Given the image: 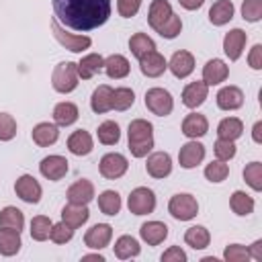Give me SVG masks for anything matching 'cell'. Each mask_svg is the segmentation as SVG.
I'll use <instances>...</instances> for the list:
<instances>
[{
    "label": "cell",
    "mask_w": 262,
    "mask_h": 262,
    "mask_svg": "<svg viewBox=\"0 0 262 262\" xmlns=\"http://www.w3.org/2000/svg\"><path fill=\"white\" fill-rule=\"evenodd\" d=\"M248 63H250L252 70H262V45H260V43H256V45L250 49Z\"/></svg>",
    "instance_id": "53"
},
{
    "label": "cell",
    "mask_w": 262,
    "mask_h": 262,
    "mask_svg": "<svg viewBox=\"0 0 262 262\" xmlns=\"http://www.w3.org/2000/svg\"><path fill=\"white\" fill-rule=\"evenodd\" d=\"M53 12L68 29L92 31L108 20L111 0H53Z\"/></svg>",
    "instance_id": "1"
},
{
    "label": "cell",
    "mask_w": 262,
    "mask_h": 262,
    "mask_svg": "<svg viewBox=\"0 0 262 262\" xmlns=\"http://www.w3.org/2000/svg\"><path fill=\"white\" fill-rule=\"evenodd\" d=\"M180 31H182V20H180V16H176V14H172V18L158 31L164 39H176L178 35H180Z\"/></svg>",
    "instance_id": "50"
},
{
    "label": "cell",
    "mask_w": 262,
    "mask_h": 262,
    "mask_svg": "<svg viewBox=\"0 0 262 262\" xmlns=\"http://www.w3.org/2000/svg\"><path fill=\"white\" fill-rule=\"evenodd\" d=\"M90 108H92L96 115H102V113L113 111V88H111L108 84H100V86L92 92Z\"/></svg>",
    "instance_id": "26"
},
{
    "label": "cell",
    "mask_w": 262,
    "mask_h": 262,
    "mask_svg": "<svg viewBox=\"0 0 262 262\" xmlns=\"http://www.w3.org/2000/svg\"><path fill=\"white\" fill-rule=\"evenodd\" d=\"M227 176H229V166L225 162H221V160H213L205 168V178L209 182H223Z\"/></svg>",
    "instance_id": "43"
},
{
    "label": "cell",
    "mask_w": 262,
    "mask_h": 262,
    "mask_svg": "<svg viewBox=\"0 0 262 262\" xmlns=\"http://www.w3.org/2000/svg\"><path fill=\"white\" fill-rule=\"evenodd\" d=\"M96 135H98V141H100V143H104V145H115V143H119V139H121V129H119V125H117L115 121H104V123L98 125Z\"/></svg>",
    "instance_id": "40"
},
{
    "label": "cell",
    "mask_w": 262,
    "mask_h": 262,
    "mask_svg": "<svg viewBox=\"0 0 262 262\" xmlns=\"http://www.w3.org/2000/svg\"><path fill=\"white\" fill-rule=\"evenodd\" d=\"M209 131V121L205 115H199V113H190L184 117L182 121V133L190 139H199L203 137L205 133Z\"/></svg>",
    "instance_id": "23"
},
{
    "label": "cell",
    "mask_w": 262,
    "mask_h": 262,
    "mask_svg": "<svg viewBox=\"0 0 262 262\" xmlns=\"http://www.w3.org/2000/svg\"><path fill=\"white\" fill-rule=\"evenodd\" d=\"M145 106H147V111H151L158 117H168L174 108V98L168 90L156 86L145 92Z\"/></svg>",
    "instance_id": "7"
},
{
    "label": "cell",
    "mask_w": 262,
    "mask_h": 262,
    "mask_svg": "<svg viewBox=\"0 0 262 262\" xmlns=\"http://www.w3.org/2000/svg\"><path fill=\"white\" fill-rule=\"evenodd\" d=\"M139 6H141V0H117V10H119V14L123 18L135 16Z\"/></svg>",
    "instance_id": "51"
},
{
    "label": "cell",
    "mask_w": 262,
    "mask_h": 262,
    "mask_svg": "<svg viewBox=\"0 0 262 262\" xmlns=\"http://www.w3.org/2000/svg\"><path fill=\"white\" fill-rule=\"evenodd\" d=\"M68 149L74 154V156H88L92 149H94V141H92V135L84 129H78L74 131L70 137H68Z\"/></svg>",
    "instance_id": "25"
},
{
    "label": "cell",
    "mask_w": 262,
    "mask_h": 262,
    "mask_svg": "<svg viewBox=\"0 0 262 262\" xmlns=\"http://www.w3.org/2000/svg\"><path fill=\"white\" fill-rule=\"evenodd\" d=\"M127 207L133 215H149L156 209V194L147 186H137L127 199Z\"/></svg>",
    "instance_id": "6"
},
{
    "label": "cell",
    "mask_w": 262,
    "mask_h": 262,
    "mask_svg": "<svg viewBox=\"0 0 262 262\" xmlns=\"http://www.w3.org/2000/svg\"><path fill=\"white\" fill-rule=\"evenodd\" d=\"M115 256L119 258V260H127V258H135V256H139V252H141V246H139V242L133 237V235H121L117 242H115Z\"/></svg>",
    "instance_id": "33"
},
{
    "label": "cell",
    "mask_w": 262,
    "mask_h": 262,
    "mask_svg": "<svg viewBox=\"0 0 262 262\" xmlns=\"http://www.w3.org/2000/svg\"><path fill=\"white\" fill-rule=\"evenodd\" d=\"M129 49H131V53L139 59V57H143L145 53L154 51V49H156V43H154V39L147 37L145 33H135V35L129 39Z\"/></svg>",
    "instance_id": "39"
},
{
    "label": "cell",
    "mask_w": 262,
    "mask_h": 262,
    "mask_svg": "<svg viewBox=\"0 0 262 262\" xmlns=\"http://www.w3.org/2000/svg\"><path fill=\"white\" fill-rule=\"evenodd\" d=\"M20 246H23L20 231L0 227V254L2 256H14L20 250Z\"/></svg>",
    "instance_id": "32"
},
{
    "label": "cell",
    "mask_w": 262,
    "mask_h": 262,
    "mask_svg": "<svg viewBox=\"0 0 262 262\" xmlns=\"http://www.w3.org/2000/svg\"><path fill=\"white\" fill-rule=\"evenodd\" d=\"M121 194L117 190H104L98 194V209L104 215H117L121 211Z\"/></svg>",
    "instance_id": "38"
},
{
    "label": "cell",
    "mask_w": 262,
    "mask_h": 262,
    "mask_svg": "<svg viewBox=\"0 0 262 262\" xmlns=\"http://www.w3.org/2000/svg\"><path fill=\"white\" fill-rule=\"evenodd\" d=\"M129 151L133 158H145L154 147V125L145 119H133L127 129Z\"/></svg>",
    "instance_id": "2"
},
{
    "label": "cell",
    "mask_w": 262,
    "mask_h": 262,
    "mask_svg": "<svg viewBox=\"0 0 262 262\" xmlns=\"http://www.w3.org/2000/svg\"><path fill=\"white\" fill-rule=\"evenodd\" d=\"M139 235L147 246H158L168 237V225L162 221H147L139 227Z\"/></svg>",
    "instance_id": "21"
},
{
    "label": "cell",
    "mask_w": 262,
    "mask_h": 262,
    "mask_svg": "<svg viewBox=\"0 0 262 262\" xmlns=\"http://www.w3.org/2000/svg\"><path fill=\"white\" fill-rule=\"evenodd\" d=\"M66 196H68V201L74 203V205H88V203L94 199V184H92L90 180H86V178L76 180V182L68 188Z\"/></svg>",
    "instance_id": "20"
},
{
    "label": "cell",
    "mask_w": 262,
    "mask_h": 262,
    "mask_svg": "<svg viewBox=\"0 0 262 262\" xmlns=\"http://www.w3.org/2000/svg\"><path fill=\"white\" fill-rule=\"evenodd\" d=\"M223 258L227 262H246L250 260V254H248V248L242 246V244H229L223 252Z\"/></svg>",
    "instance_id": "49"
},
{
    "label": "cell",
    "mask_w": 262,
    "mask_h": 262,
    "mask_svg": "<svg viewBox=\"0 0 262 262\" xmlns=\"http://www.w3.org/2000/svg\"><path fill=\"white\" fill-rule=\"evenodd\" d=\"M205 160V145L199 143L196 139H190L188 143H184L178 151V162L184 170H190V168H196L201 162Z\"/></svg>",
    "instance_id": "10"
},
{
    "label": "cell",
    "mask_w": 262,
    "mask_h": 262,
    "mask_svg": "<svg viewBox=\"0 0 262 262\" xmlns=\"http://www.w3.org/2000/svg\"><path fill=\"white\" fill-rule=\"evenodd\" d=\"M145 170H147V174L151 178H166V176H170V172H172V158H170V154H166V151L151 154L147 158V162H145Z\"/></svg>",
    "instance_id": "16"
},
{
    "label": "cell",
    "mask_w": 262,
    "mask_h": 262,
    "mask_svg": "<svg viewBox=\"0 0 262 262\" xmlns=\"http://www.w3.org/2000/svg\"><path fill=\"white\" fill-rule=\"evenodd\" d=\"M14 192H16V196H18L20 201H25V203H29V205H37V203L41 201L43 188H41V184L37 182L35 176L23 174V176H18L16 182H14Z\"/></svg>",
    "instance_id": "9"
},
{
    "label": "cell",
    "mask_w": 262,
    "mask_h": 262,
    "mask_svg": "<svg viewBox=\"0 0 262 262\" xmlns=\"http://www.w3.org/2000/svg\"><path fill=\"white\" fill-rule=\"evenodd\" d=\"M139 70L147 78H158L168 70V61H166V57L162 53H158L154 49V51L145 53L143 57H139Z\"/></svg>",
    "instance_id": "14"
},
{
    "label": "cell",
    "mask_w": 262,
    "mask_h": 262,
    "mask_svg": "<svg viewBox=\"0 0 262 262\" xmlns=\"http://www.w3.org/2000/svg\"><path fill=\"white\" fill-rule=\"evenodd\" d=\"M51 31H53V37L72 53H82L84 49H88L92 45V39L86 37V35H74V33H68L63 25H59L57 18H51Z\"/></svg>",
    "instance_id": "4"
},
{
    "label": "cell",
    "mask_w": 262,
    "mask_h": 262,
    "mask_svg": "<svg viewBox=\"0 0 262 262\" xmlns=\"http://www.w3.org/2000/svg\"><path fill=\"white\" fill-rule=\"evenodd\" d=\"M31 137H33V141H35L39 147H49V145H53V143L57 141L59 129H57V125H53V123H39V125L33 127Z\"/></svg>",
    "instance_id": "29"
},
{
    "label": "cell",
    "mask_w": 262,
    "mask_h": 262,
    "mask_svg": "<svg viewBox=\"0 0 262 262\" xmlns=\"http://www.w3.org/2000/svg\"><path fill=\"white\" fill-rule=\"evenodd\" d=\"M244 104V92L237 86H223L217 92V106L221 111H235Z\"/></svg>",
    "instance_id": "22"
},
{
    "label": "cell",
    "mask_w": 262,
    "mask_h": 262,
    "mask_svg": "<svg viewBox=\"0 0 262 262\" xmlns=\"http://www.w3.org/2000/svg\"><path fill=\"white\" fill-rule=\"evenodd\" d=\"M51 219L45 217V215H37L31 219V237L35 242H45L51 233Z\"/></svg>",
    "instance_id": "41"
},
{
    "label": "cell",
    "mask_w": 262,
    "mask_h": 262,
    "mask_svg": "<svg viewBox=\"0 0 262 262\" xmlns=\"http://www.w3.org/2000/svg\"><path fill=\"white\" fill-rule=\"evenodd\" d=\"M90 217V211L86 205H74V203H68L63 209H61V221L68 223L72 229H78L82 227Z\"/></svg>",
    "instance_id": "24"
},
{
    "label": "cell",
    "mask_w": 262,
    "mask_h": 262,
    "mask_svg": "<svg viewBox=\"0 0 262 262\" xmlns=\"http://www.w3.org/2000/svg\"><path fill=\"white\" fill-rule=\"evenodd\" d=\"M129 168V162L123 154H117V151H111V154H104L100 158V164H98V170L100 174L106 178V180H117L121 178Z\"/></svg>",
    "instance_id": "8"
},
{
    "label": "cell",
    "mask_w": 262,
    "mask_h": 262,
    "mask_svg": "<svg viewBox=\"0 0 262 262\" xmlns=\"http://www.w3.org/2000/svg\"><path fill=\"white\" fill-rule=\"evenodd\" d=\"M39 170L47 180H61L68 174V160L63 156H47L41 160Z\"/></svg>",
    "instance_id": "17"
},
{
    "label": "cell",
    "mask_w": 262,
    "mask_h": 262,
    "mask_svg": "<svg viewBox=\"0 0 262 262\" xmlns=\"http://www.w3.org/2000/svg\"><path fill=\"white\" fill-rule=\"evenodd\" d=\"M78 117H80V111H78V106L74 104V102H59V104H55V108H53V121H55V125H59V127H70V125H74L76 121H78Z\"/></svg>",
    "instance_id": "31"
},
{
    "label": "cell",
    "mask_w": 262,
    "mask_h": 262,
    "mask_svg": "<svg viewBox=\"0 0 262 262\" xmlns=\"http://www.w3.org/2000/svg\"><path fill=\"white\" fill-rule=\"evenodd\" d=\"M76 66H78V76H80L82 80H90L94 74H98V72L102 70L104 57H102L100 53H88V55H84Z\"/></svg>",
    "instance_id": "30"
},
{
    "label": "cell",
    "mask_w": 262,
    "mask_h": 262,
    "mask_svg": "<svg viewBox=\"0 0 262 262\" xmlns=\"http://www.w3.org/2000/svg\"><path fill=\"white\" fill-rule=\"evenodd\" d=\"M246 41H248V35L242 29H231L229 33H225V37H223V51L229 57V61H237L242 57Z\"/></svg>",
    "instance_id": "11"
},
{
    "label": "cell",
    "mask_w": 262,
    "mask_h": 262,
    "mask_svg": "<svg viewBox=\"0 0 262 262\" xmlns=\"http://www.w3.org/2000/svg\"><path fill=\"white\" fill-rule=\"evenodd\" d=\"M49 237H51V242H55V244H68V242L74 237V229H72L68 223L59 221V223H53V225H51Z\"/></svg>",
    "instance_id": "46"
},
{
    "label": "cell",
    "mask_w": 262,
    "mask_h": 262,
    "mask_svg": "<svg viewBox=\"0 0 262 262\" xmlns=\"http://www.w3.org/2000/svg\"><path fill=\"white\" fill-rule=\"evenodd\" d=\"M102 68H104V72H106V76L111 80H121L131 70L129 68V59L125 55H121V53H113V55L104 57V66Z\"/></svg>",
    "instance_id": "28"
},
{
    "label": "cell",
    "mask_w": 262,
    "mask_h": 262,
    "mask_svg": "<svg viewBox=\"0 0 262 262\" xmlns=\"http://www.w3.org/2000/svg\"><path fill=\"white\" fill-rule=\"evenodd\" d=\"M78 66L74 61H61L53 68L51 74V84L55 88V92L59 94H68L72 90H76L78 86Z\"/></svg>",
    "instance_id": "3"
},
{
    "label": "cell",
    "mask_w": 262,
    "mask_h": 262,
    "mask_svg": "<svg viewBox=\"0 0 262 262\" xmlns=\"http://www.w3.org/2000/svg\"><path fill=\"white\" fill-rule=\"evenodd\" d=\"M82 260H98V262H104V256H100V254H86V256H82Z\"/></svg>",
    "instance_id": "57"
},
{
    "label": "cell",
    "mask_w": 262,
    "mask_h": 262,
    "mask_svg": "<svg viewBox=\"0 0 262 262\" xmlns=\"http://www.w3.org/2000/svg\"><path fill=\"white\" fill-rule=\"evenodd\" d=\"M133 102H135V94L131 88L121 86V88L113 90V108L115 111H127L129 106H133Z\"/></svg>",
    "instance_id": "42"
},
{
    "label": "cell",
    "mask_w": 262,
    "mask_h": 262,
    "mask_svg": "<svg viewBox=\"0 0 262 262\" xmlns=\"http://www.w3.org/2000/svg\"><path fill=\"white\" fill-rule=\"evenodd\" d=\"M168 213L178 221H190L199 213V203L188 192H178L168 203Z\"/></svg>",
    "instance_id": "5"
},
{
    "label": "cell",
    "mask_w": 262,
    "mask_h": 262,
    "mask_svg": "<svg viewBox=\"0 0 262 262\" xmlns=\"http://www.w3.org/2000/svg\"><path fill=\"white\" fill-rule=\"evenodd\" d=\"M242 133H244V123H242L237 117H225V119H221L219 125H217V135H219L221 139H231V141H235L237 137H242Z\"/></svg>",
    "instance_id": "34"
},
{
    "label": "cell",
    "mask_w": 262,
    "mask_h": 262,
    "mask_svg": "<svg viewBox=\"0 0 262 262\" xmlns=\"http://www.w3.org/2000/svg\"><path fill=\"white\" fill-rule=\"evenodd\" d=\"M16 135V121L8 113H0V141H10Z\"/></svg>",
    "instance_id": "47"
},
{
    "label": "cell",
    "mask_w": 262,
    "mask_h": 262,
    "mask_svg": "<svg viewBox=\"0 0 262 262\" xmlns=\"http://www.w3.org/2000/svg\"><path fill=\"white\" fill-rule=\"evenodd\" d=\"M168 70L176 78H180V80L186 78V76H190L192 70H194V57H192V53L190 51H184V49L174 51V55L168 61Z\"/></svg>",
    "instance_id": "15"
},
{
    "label": "cell",
    "mask_w": 262,
    "mask_h": 262,
    "mask_svg": "<svg viewBox=\"0 0 262 262\" xmlns=\"http://www.w3.org/2000/svg\"><path fill=\"white\" fill-rule=\"evenodd\" d=\"M23 225H25V215H23L20 209L8 205V207H4V209L0 211V227H8V229L20 231Z\"/></svg>",
    "instance_id": "37"
},
{
    "label": "cell",
    "mask_w": 262,
    "mask_h": 262,
    "mask_svg": "<svg viewBox=\"0 0 262 262\" xmlns=\"http://www.w3.org/2000/svg\"><path fill=\"white\" fill-rule=\"evenodd\" d=\"M184 242L194 250H205L209 246V242H211V233L203 225H192V227H188L184 231Z\"/></svg>",
    "instance_id": "35"
},
{
    "label": "cell",
    "mask_w": 262,
    "mask_h": 262,
    "mask_svg": "<svg viewBox=\"0 0 262 262\" xmlns=\"http://www.w3.org/2000/svg\"><path fill=\"white\" fill-rule=\"evenodd\" d=\"M215 156H217V160H221V162H229L233 156H235V143L231 141V139H217L215 141Z\"/></svg>",
    "instance_id": "48"
},
{
    "label": "cell",
    "mask_w": 262,
    "mask_h": 262,
    "mask_svg": "<svg viewBox=\"0 0 262 262\" xmlns=\"http://www.w3.org/2000/svg\"><path fill=\"white\" fill-rule=\"evenodd\" d=\"M242 16L248 23H258L262 18V0H244Z\"/></svg>",
    "instance_id": "45"
},
{
    "label": "cell",
    "mask_w": 262,
    "mask_h": 262,
    "mask_svg": "<svg viewBox=\"0 0 262 262\" xmlns=\"http://www.w3.org/2000/svg\"><path fill=\"white\" fill-rule=\"evenodd\" d=\"M162 262H186V252L180 246H172L162 254Z\"/></svg>",
    "instance_id": "52"
},
{
    "label": "cell",
    "mask_w": 262,
    "mask_h": 262,
    "mask_svg": "<svg viewBox=\"0 0 262 262\" xmlns=\"http://www.w3.org/2000/svg\"><path fill=\"white\" fill-rule=\"evenodd\" d=\"M229 207H231V211L235 215L246 217V215H250L254 211V199L244 190H235L231 194V199H229Z\"/></svg>",
    "instance_id": "36"
},
{
    "label": "cell",
    "mask_w": 262,
    "mask_h": 262,
    "mask_svg": "<svg viewBox=\"0 0 262 262\" xmlns=\"http://www.w3.org/2000/svg\"><path fill=\"white\" fill-rule=\"evenodd\" d=\"M111 237H113V227L108 223H96L86 231L84 244L90 250H102L111 244Z\"/></svg>",
    "instance_id": "12"
},
{
    "label": "cell",
    "mask_w": 262,
    "mask_h": 262,
    "mask_svg": "<svg viewBox=\"0 0 262 262\" xmlns=\"http://www.w3.org/2000/svg\"><path fill=\"white\" fill-rule=\"evenodd\" d=\"M207 94H209V86L203 80L190 82L182 90V104L188 106V108H196V106H201L205 102Z\"/></svg>",
    "instance_id": "18"
},
{
    "label": "cell",
    "mask_w": 262,
    "mask_h": 262,
    "mask_svg": "<svg viewBox=\"0 0 262 262\" xmlns=\"http://www.w3.org/2000/svg\"><path fill=\"white\" fill-rule=\"evenodd\" d=\"M233 12H235V8H233L231 0H217L209 8V20L215 27H223V25H227L233 18Z\"/></svg>",
    "instance_id": "27"
},
{
    "label": "cell",
    "mask_w": 262,
    "mask_h": 262,
    "mask_svg": "<svg viewBox=\"0 0 262 262\" xmlns=\"http://www.w3.org/2000/svg\"><path fill=\"white\" fill-rule=\"evenodd\" d=\"M227 76H229V68L225 66L223 59H217V57L215 59H209L205 63V68H203V82L207 86L221 84V82L227 80Z\"/></svg>",
    "instance_id": "19"
},
{
    "label": "cell",
    "mask_w": 262,
    "mask_h": 262,
    "mask_svg": "<svg viewBox=\"0 0 262 262\" xmlns=\"http://www.w3.org/2000/svg\"><path fill=\"white\" fill-rule=\"evenodd\" d=\"M248 254H250V258H254V260H262V239H256V242L248 248Z\"/></svg>",
    "instance_id": "54"
},
{
    "label": "cell",
    "mask_w": 262,
    "mask_h": 262,
    "mask_svg": "<svg viewBox=\"0 0 262 262\" xmlns=\"http://www.w3.org/2000/svg\"><path fill=\"white\" fill-rule=\"evenodd\" d=\"M262 123L258 121V123H254V129H252V139L256 141V143H262Z\"/></svg>",
    "instance_id": "56"
},
{
    "label": "cell",
    "mask_w": 262,
    "mask_h": 262,
    "mask_svg": "<svg viewBox=\"0 0 262 262\" xmlns=\"http://www.w3.org/2000/svg\"><path fill=\"white\" fill-rule=\"evenodd\" d=\"M244 180L250 184V188H254L256 192L262 190V164L260 162H250L244 168Z\"/></svg>",
    "instance_id": "44"
},
{
    "label": "cell",
    "mask_w": 262,
    "mask_h": 262,
    "mask_svg": "<svg viewBox=\"0 0 262 262\" xmlns=\"http://www.w3.org/2000/svg\"><path fill=\"white\" fill-rule=\"evenodd\" d=\"M172 14H174V10H172V6H170L168 0H151L149 12H147V23L158 33L172 18Z\"/></svg>",
    "instance_id": "13"
},
{
    "label": "cell",
    "mask_w": 262,
    "mask_h": 262,
    "mask_svg": "<svg viewBox=\"0 0 262 262\" xmlns=\"http://www.w3.org/2000/svg\"><path fill=\"white\" fill-rule=\"evenodd\" d=\"M178 4L182 8H186V10H196V8H201L205 4V0H178Z\"/></svg>",
    "instance_id": "55"
}]
</instances>
